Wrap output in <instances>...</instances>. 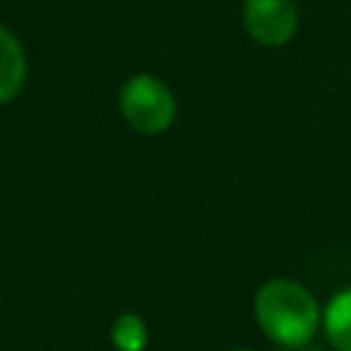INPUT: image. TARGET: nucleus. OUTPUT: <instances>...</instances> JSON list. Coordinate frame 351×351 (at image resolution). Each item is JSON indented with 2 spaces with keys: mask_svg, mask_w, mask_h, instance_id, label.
<instances>
[{
  "mask_svg": "<svg viewBox=\"0 0 351 351\" xmlns=\"http://www.w3.org/2000/svg\"><path fill=\"white\" fill-rule=\"evenodd\" d=\"M110 343L115 351H145L148 346V326L137 313L115 315L110 326Z\"/></svg>",
  "mask_w": 351,
  "mask_h": 351,
  "instance_id": "423d86ee",
  "label": "nucleus"
},
{
  "mask_svg": "<svg viewBox=\"0 0 351 351\" xmlns=\"http://www.w3.org/2000/svg\"><path fill=\"white\" fill-rule=\"evenodd\" d=\"M324 335L335 351H351V285L337 291L324 307Z\"/></svg>",
  "mask_w": 351,
  "mask_h": 351,
  "instance_id": "39448f33",
  "label": "nucleus"
},
{
  "mask_svg": "<svg viewBox=\"0 0 351 351\" xmlns=\"http://www.w3.org/2000/svg\"><path fill=\"white\" fill-rule=\"evenodd\" d=\"M27 82V55L22 41L0 25V107L14 101Z\"/></svg>",
  "mask_w": 351,
  "mask_h": 351,
  "instance_id": "20e7f679",
  "label": "nucleus"
},
{
  "mask_svg": "<svg viewBox=\"0 0 351 351\" xmlns=\"http://www.w3.org/2000/svg\"><path fill=\"white\" fill-rule=\"evenodd\" d=\"M123 121L140 134H162L176 121V96L154 74H132L118 90Z\"/></svg>",
  "mask_w": 351,
  "mask_h": 351,
  "instance_id": "f03ea898",
  "label": "nucleus"
},
{
  "mask_svg": "<svg viewBox=\"0 0 351 351\" xmlns=\"http://www.w3.org/2000/svg\"><path fill=\"white\" fill-rule=\"evenodd\" d=\"M261 332L282 348H307L321 326V307L315 296L296 280H266L252 302Z\"/></svg>",
  "mask_w": 351,
  "mask_h": 351,
  "instance_id": "f257e3e1",
  "label": "nucleus"
},
{
  "mask_svg": "<svg viewBox=\"0 0 351 351\" xmlns=\"http://www.w3.org/2000/svg\"><path fill=\"white\" fill-rule=\"evenodd\" d=\"M230 351H252V348H244V346H236V348H230Z\"/></svg>",
  "mask_w": 351,
  "mask_h": 351,
  "instance_id": "0eeeda50",
  "label": "nucleus"
},
{
  "mask_svg": "<svg viewBox=\"0 0 351 351\" xmlns=\"http://www.w3.org/2000/svg\"><path fill=\"white\" fill-rule=\"evenodd\" d=\"M241 25L252 41L285 47L299 30V8L293 0H244Z\"/></svg>",
  "mask_w": 351,
  "mask_h": 351,
  "instance_id": "7ed1b4c3",
  "label": "nucleus"
}]
</instances>
